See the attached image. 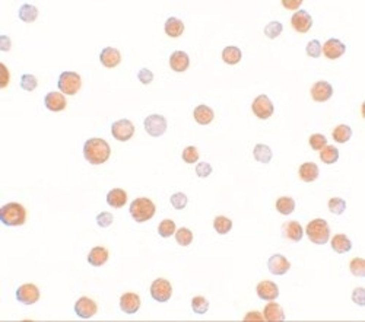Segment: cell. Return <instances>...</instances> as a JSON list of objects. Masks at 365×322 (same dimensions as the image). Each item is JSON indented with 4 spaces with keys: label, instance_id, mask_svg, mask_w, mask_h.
Segmentation results:
<instances>
[{
    "label": "cell",
    "instance_id": "obj_30",
    "mask_svg": "<svg viewBox=\"0 0 365 322\" xmlns=\"http://www.w3.org/2000/svg\"><path fill=\"white\" fill-rule=\"evenodd\" d=\"M241 59H243V53L235 45L225 47L224 51H222V60L227 64H237V63L241 62Z\"/></svg>",
    "mask_w": 365,
    "mask_h": 322
},
{
    "label": "cell",
    "instance_id": "obj_17",
    "mask_svg": "<svg viewBox=\"0 0 365 322\" xmlns=\"http://www.w3.org/2000/svg\"><path fill=\"white\" fill-rule=\"evenodd\" d=\"M44 105L48 111H53V112H60L67 107V102L64 98V93L62 92H50L47 93L46 98H44Z\"/></svg>",
    "mask_w": 365,
    "mask_h": 322
},
{
    "label": "cell",
    "instance_id": "obj_23",
    "mask_svg": "<svg viewBox=\"0 0 365 322\" xmlns=\"http://www.w3.org/2000/svg\"><path fill=\"white\" fill-rule=\"evenodd\" d=\"M319 166H317L316 163H313V162L302 163L301 166H300V169H298V175H300V178H301L304 182H313V181H316V179L319 178Z\"/></svg>",
    "mask_w": 365,
    "mask_h": 322
},
{
    "label": "cell",
    "instance_id": "obj_18",
    "mask_svg": "<svg viewBox=\"0 0 365 322\" xmlns=\"http://www.w3.org/2000/svg\"><path fill=\"white\" fill-rule=\"evenodd\" d=\"M100 62L104 67L107 69H113V67H117L121 62V54L117 48H113V47H105L100 54Z\"/></svg>",
    "mask_w": 365,
    "mask_h": 322
},
{
    "label": "cell",
    "instance_id": "obj_31",
    "mask_svg": "<svg viewBox=\"0 0 365 322\" xmlns=\"http://www.w3.org/2000/svg\"><path fill=\"white\" fill-rule=\"evenodd\" d=\"M332 137L336 143H346L352 137V128L346 124H339L335 127Z\"/></svg>",
    "mask_w": 365,
    "mask_h": 322
},
{
    "label": "cell",
    "instance_id": "obj_8",
    "mask_svg": "<svg viewBox=\"0 0 365 322\" xmlns=\"http://www.w3.org/2000/svg\"><path fill=\"white\" fill-rule=\"evenodd\" d=\"M251 109H253V114H254L257 118H260V120H267V118H270L272 114H273L275 107H273V102L269 99V97H266V95H259V97L253 101V104H251Z\"/></svg>",
    "mask_w": 365,
    "mask_h": 322
},
{
    "label": "cell",
    "instance_id": "obj_37",
    "mask_svg": "<svg viewBox=\"0 0 365 322\" xmlns=\"http://www.w3.org/2000/svg\"><path fill=\"white\" fill-rule=\"evenodd\" d=\"M192 309L193 312L197 313V315H205V313L208 312V309H209L208 299L203 297V296H194L192 299Z\"/></svg>",
    "mask_w": 365,
    "mask_h": 322
},
{
    "label": "cell",
    "instance_id": "obj_46",
    "mask_svg": "<svg viewBox=\"0 0 365 322\" xmlns=\"http://www.w3.org/2000/svg\"><path fill=\"white\" fill-rule=\"evenodd\" d=\"M305 51L313 59L320 57V54H321V44H320L319 40H311L310 43L307 44V47H305Z\"/></svg>",
    "mask_w": 365,
    "mask_h": 322
},
{
    "label": "cell",
    "instance_id": "obj_39",
    "mask_svg": "<svg viewBox=\"0 0 365 322\" xmlns=\"http://www.w3.org/2000/svg\"><path fill=\"white\" fill-rule=\"evenodd\" d=\"M282 24L278 22V21H272V22H269L265 27V35L267 36V38H270V40H275V38H278V36L282 34Z\"/></svg>",
    "mask_w": 365,
    "mask_h": 322
},
{
    "label": "cell",
    "instance_id": "obj_29",
    "mask_svg": "<svg viewBox=\"0 0 365 322\" xmlns=\"http://www.w3.org/2000/svg\"><path fill=\"white\" fill-rule=\"evenodd\" d=\"M253 156L257 162H262V163H269L273 158V152L272 149L267 146V144L259 143L254 146V150H253Z\"/></svg>",
    "mask_w": 365,
    "mask_h": 322
},
{
    "label": "cell",
    "instance_id": "obj_20",
    "mask_svg": "<svg viewBox=\"0 0 365 322\" xmlns=\"http://www.w3.org/2000/svg\"><path fill=\"white\" fill-rule=\"evenodd\" d=\"M190 66V57L189 54L184 51H174L170 55V67L173 69L174 72H186Z\"/></svg>",
    "mask_w": 365,
    "mask_h": 322
},
{
    "label": "cell",
    "instance_id": "obj_47",
    "mask_svg": "<svg viewBox=\"0 0 365 322\" xmlns=\"http://www.w3.org/2000/svg\"><path fill=\"white\" fill-rule=\"evenodd\" d=\"M114 222V216L108 213V212H102L97 216V223L100 228H108Z\"/></svg>",
    "mask_w": 365,
    "mask_h": 322
},
{
    "label": "cell",
    "instance_id": "obj_9",
    "mask_svg": "<svg viewBox=\"0 0 365 322\" xmlns=\"http://www.w3.org/2000/svg\"><path fill=\"white\" fill-rule=\"evenodd\" d=\"M143 125H145L146 133L152 137H159L167 131V120L164 116H159V114L146 117Z\"/></svg>",
    "mask_w": 365,
    "mask_h": 322
},
{
    "label": "cell",
    "instance_id": "obj_48",
    "mask_svg": "<svg viewBox=\"0 0 365 322\" xmlns=\"http://www.w3.org/2000/svg\"><path fill=\"white\" fill-rule=\"evenodd\" d=\"M196 174H197L199 178H208L212 174V166L208 162H199L197 166H196Z\"/></svg>",
    "mask_w": 365,
    "mask_h": 322
},
{
    "label": "cell",
    "instance_id": "obj_14",
    "mask_svg": "<svg viewBox=\"0 0 365 322\" xmlns=\"http://www.w3.org/2000/svg\"><path fill=\"white\" fill-rule=\"evenodd\" d=\"M267 269L275 276H283L291 269V262L282 254H275L267 261Z\"/></svg>",
    "mask_w": 365,
    "mask_h": 322
},
{
    "label": "cell",
    "instance_id": "obj_2",
    "mask_svg": "<svg viewBox=\"0 0 365 322\" xmlns=\"http://www.w3.org/2000/svg\"><path fill=\"white\" fill-rule=\"evenodd\" d=\"M0 220L5 226H22L27 222V210L21 203H8L0 209Z\"/></svg>",
    "mask_w": 365,
    "mask_h": 322
},
{
    "label": "cell",
    "instance_id": "obj_7",
    "mask_svg": "<svg viewBox=\"0 0 365 322\" xmlns=\"http://www.w3.org/2000/svg\"><path fill=\"white\" fill-rule=\"evenodd\" d=\"M111 135L119 142H127L135 135V125L130 120H119L111 124Z\"/></svg>",
    "mask_w": 365,
    "mask_h": 322
},
{
    "label": "cell",
    "instance_id": "obj_26",
    "mask_svg": "<svg viewBox=\"0 0 365 322\" xmlns=\"http://www.w3.org/2000/svg\"><path fill=\"white\" fill-rule=\"evenodd\" d=\"M107 203L114 209H121L127 203V193L121 188H114L107 194Z\"/></svg>",
    "mask_w": 365,
    "mask_h": 322
},
{
    "label": "cell",
    "instance_id": "obj_32",
    "mask_svg": "<svg viewBox=\"0 0 365 322\" xmlns=\"http://www.w3.org/2000/svg\"><path fill=\"white\" fill-rule=\"evenodd\" d=\"M18 16L22 22H27V24H31L34 22L36 18H38V9L35 6L29 5V3H25L22 5L18 10Z\"/></svg>",
    "mask_w": 365,
    "mask_h": 322
},
{
    "label": "cell",
    "instance_id": "obj_25",
    "mask_svg": "<svg viewBox=\"0 0 365 322\" xmlns=\"http://www.w3.org/2000/svg\"><path fill=\"white\" fill-rule=\"evenodd\" d=\"M193 117H194V120H196L197 124L208 125L213 121L215 114H213V109L208 107V105H199V107L194 108Z\"/></svg>",
    "mask_w": 365,
    "mask_h": 322
},
{
    "label": "cell",
    "instance_id": "obj_40",
    "mask_svg": "<svg viewBox=\"0 0 365 322\" xmlns=\"http://www.w3.org/2000/svg\"><path fill=\"white\" fill-rule=\"evenodd\" d=\"M328 210L333 215H342L346 210V201L339 197H333L328 200Z\"/></svg>",
    "mask_w": 365,
    "mask_h": 322
},
{
    "label": "cell",
    "instance_id": "obj_50",
    "mask_svg": "<svg viewBox=\"0 0 365 322\" xmlns=\"http://www.w3.org/2000/svg\"><path fill=\"white\" fill-rule=\"evenodd\" d=\"M352 300L359 306H364L365 305V290L362 287H356L352 293Z\"/></svg>",
    "mask_w": 365,
    "mask_h": 322
},
{
    "label": "cell",
    "instance_id": "obj_33",
    "mask_svg": "<svg viewBox=\"0 0 365 322\" xmlns=\"http://www.w3.org/2000/svg\"><path fill=\"white\" fill-rule=\"evenodd\" d=\"M320 159L324 162L326 165H333L339 159V150L335 146L326 144L321 150H320Z\"/></svg>",
    "mask_w": 365,
    "mask_h": 322
},
{
    "label": "cell",
    "instance_id": "obj_35",
    "mask_svg": "<svg viewBox=\"0 0 365 322\" xmlns=\"http://www.w3.org/2000/svg\"><path fill=\"white\" fill-rule=\"evenodd\" d=\"M213 228L219 235H227L232 229V222L225 216H216L213 220Z\"/></svg>",
    "mask_w": 365,
    "mask_h": 322
},
{
    "label": "cell",
    "instance_id": "obj_53",
    "mask_svg": "<svg viewBox=\"0 0 365 322\" xmlns=\"http://www.w3.org/2000/svg\"><path fill=\"white\" fill-rule=\"evenodd\" d=\"M301 0H292V2H289V0H283L282 2V5H283V8H286V9H289V10H295V9H298L300 6H301Z\"/></svg>",
    "mask_w": 365,
    "mask_h": 322
},
{
    "label": "cell",
    "instance_id": "obj_34",
    "mask_svg": "<svg viewBox=\"0 0 365 322\" xmlns=\"http://www.w3.org/2000/svg\"><path fill=\"white\" fill-rule=\"evenodd\" d=\"M276 210L283 216L291 215L295 210V200L291 197H281L276 200Z\"/></svg>",
    "mask_w": 365,
    "mask_h": 322
},
{
    "label": "cell",
    "instance_id": "obj_6",
    "mask_svg": "<svg viewBox=\"0 0 365 322\" xmlns=\"http://www.w3.org/2000/svg\"><path fill=\"white\" fill-rule=\"evenodd\" d=\"M151 296L155 302L164 304L173 296V286L167 278H156L151 285Z\"/></svg>",
    "mask_w": 365,
    "mask_h": 322
},
{
    "label": "cell",
    "instance_id": "obj_11",
    "mask_svg": "<svg viewBox=\"0 0 365 322\" xmlns=\"http://www.w3.org/2000/svg\"><path fill=\"white\" fill-rule=\"evenodd\" d=\"M98 311V306L97 304L92 300L91 297H86V296H82L76 300L75 304V313L82 318V319H89L92 318L95 313Z\"/></svg>",
    "mask_w": 365,
    "mask_h": 322
},
{
    "label": "cell",
    "instance_id": "obj_10",
    "mask_svg": "<svg viewBox=\"0 0 365 322\" xmlns=\"http://www.w3.org/2000/svg\"><path fill=\"white\" fill-rule=\"evenodd\" d=\"M15 296H16V300L21 304L34 305L40 300V289L32 283H27L16 289Z\"/></svg>",
    "mask_w": 365,
    "mask_h": 322
},
{
    "label": "cell",
    "instance_id": "obj_36",
    "mask_svg": "<svg viewBox=\"0 0 365 322\" xmlns=\"http://www.w3.org/2000/svg\"><path fill=\"white\" fill-rule=\"evenodd\" d=\"M175 241L180 247H189L193 242V232L187 228H180L175 231Z\"/></svg>",
    "mask_w": 365,
    "mask_h": 322
},
{
    "label": "cell",
    "instance_id": "obj_19",
    "mask_svg": "<svg viewBox=\"0 0 365 322\" xmlns=\"http://www.w3.org/2000/svg\"><path fill=\"white\" fill-rule=\"evenodd\" d=\"M140 308V297L136 293H124L120 297V309L127 315L136 313Z\"/></svg>",
    "mask_w": 365,
    "mask_h": 322
},
{
    "label": "cell",
    "instance_id": "obj_16",
    "mask_svg": "<svg viewBox=\"0 0 365 322\" xmlns=\"http://www.w3.org/2000/svg\"><path fill=\"white\" fill-rule=\"evenodd\" d=\"M256 292H257V296L263 300H275L278 296H279V287L276 283L273 281H269V280H265V281H260L257 286H256Z\"/></svg>",
    "mask_w": 365,
    "mask_h": 322
},
{
    "label": "cell",
    "instance_id": "obj_13",
    "mask_svg": "<svg viewBox=\"0 0 365 322\" xmlns=\"http://www.w3.org/2000/svg\"><path fill=\"white\" fill-rule=\"evenodd\" d=\"M291 27L300 32V34H305L308 32L313 27V18L307 10H297L291 18Z\"/></svg>",
    "mask_w": 365,
    "mask_h": 322
},
{
    "label": "cell",
    "instance_id": "obj_42",
    "mask_svg": "<svg viewBox=\"0 0 365 322\" xmlns=\"http://www.w3.org/2000/svg\"><path fill=\"white\" fill-rule=\"evenodd\" d=\"M349 271L356 277L365 276V261L362 258H354L349 262Z\"/></svg>",
    "mask_w": 365,
    "mask_h": 322
},
{
    "label": "cell",
    "instance_id": "obj_44",
    "mask_svg": "<svg viewBox=\"0 0 365 322\" xmlns=\"http://www.w3.org/2000/svg\"><path fill=\"white\" fill-rule=\"evenodd\" d=\"M308 143H310L313 150H321L327 144V139L323 135H320V133H314V135L310 136Z\"/></svg>",
    "mask_w": 365,
    "mask_h": 322
},
{
    "label": "cell",
    "instance_id": "obj_21",
    "mask_svg": "<svg viewBox=\"0 0 365 322\" xmlns=\"http://www.w3.org/2000/svg\"><path fill=\"white\" fill-rule=\"evenodd\" d=\"M263 316H265V321L269 322L285 321V312H283V309L281 308V305L275 304L272 300L265 306Z\"/></svg>",
    "mask_w": 365,
    "mask_h": 322
},
{
    "label": "cell",
    "instance_id": "obj_12",
    "mask_svg": "<svg viewBox=\"0 0 365 322\" xmlns=\"http://www.w3.org/2000/svg\"><path fill=\"white\" fill-rule=\"evenodd\" d=\"M346 51V45L338 38H330L321 45V53L327 57L328 60H338Z\"/></svg>",
    "mask_w": 365,
    "mask_h": 322
},
{
    "label": "cell",
    "instance_id": "obj_49",
    "mask_svg": "<svg viewBox=\"0 0 365 322\" xmlns=\"http://www.w3.org/2000/svg\"><path fill=\"white\" fill-rule=\"evenodd\" d=\"M137 79L140 81V83H143V85H149V83H152V81H154V73L151 72L149 69H140L139 73H137Z\"/></svg>",
    "mask_w": 365,
    "mask_h": 322
},
{
    "label": "cell",
    "instance_id": "obj_28",
    "mask_svg": "<svg viewBox=\"0 0 365 322\" xmlns=\"http://www.w3.org/2000/svg\"><path fill=\"white\" fill-rule=\"evenodd\" d=\"M184 32V24L178 18H171L167 19L165 22V34L171 38H178V36L182 35Z\"/></svg>",
    "mask_w": 365,
    "mask_h": 322
},
{
    "label": "cell",
    "instance_id": "obj_45",
    "mask_svg": "<svg viewBox=\"0 0 365 322\" xmlns=\"http://www.w3.org/2000/svg\"><path fill=\"white\" fill-rule=\"evenodd\" d=\"M170 201H171V206H173L174 209H177V210H182L184 207L187 206L189 198H187V196H186L184 193H175V194L171 196Z\"/></svg>",
    "mask_w": 365,
    "mask_h": 322
},
{
    "label": "cell",
    "instance_id": "obj_38",
    "mask_svg": "<svg viewBox=\"0 0 365 322\" xmlns=\"http://www.w3.org/2000/svg\"><path fill=\"white\" fill-rule=\"evenodd\" d=\"M158 233H159V236H162V238L173 236V235H175V223H174L171 219H165V220H162V222L159 223V226H158Z\"/></svg>",
    "mask_w": 365,
    "mask_h": 322
},
{
    "label": "cell",
    "instance_id": "obj_51",
    "mask_svg": "<svg viewBox=\"0 0 365 322\" xmlns=\"http://www.w3.org/2000/svg\"><path fill=\"white\" fill-rule=\"evenodd\" d=\"M0 69H2V83H0V88L2 89H5L6 86H8V83H9V70H8V67H6V64H0Z\"/></svg>",
    "mask_w": 365,
    "mask_h": 322
},
{
    "label": "cell",
    "instance_id": "obj_27",
    "mask_svg": "<svg viewBox=\"0 0 365 322\" xmlns=\"http://www.w3.org/2000/svg\"><path fill=\"white\" fill-rule=\"evenodd\" d=\"M330 245H332L333 251L338 252V254H346V252H349L351 248H352V242H351V239L348 238L346 235H342V233L335 235V236L332 238Z\"/></svg>",
    "mask_w": 365,
    "mask_h": 322
},
{
    "label": "cell",
    "instance_id": "obj_24",
    "mask_svg": "<svg viewBox=\"0 0 365 322\" xmlns=\"http://www.w3.org/2000/svg\"><path fill=\"white\" fill-rule=\"evenodd\" d=\"M108 251L105 250L104 247H95L88 254V262L94 267H101L108 261Z\"/></svg>",
    "mask_w": 365,
    "mask_h": 322
},
{
    "label": "cell",
    "instance_id": "obj_5",
    "mask_svg": "<svg viewBox=\"0 0 365 322\" xmlns=\"http://www.w3.org/2000/svg\"><path fill=\"white\" fill-rule=\"evenodd\" d=\"M57 86L64 95H76L82 86V78L75 72H63L59 76Z\"/></svg>",
    "mask_w": 365,
    "mask_h": 322
},
{
    "label": "cell",
    "instance_id": "obj_4",
    "mask_svg": "<svg viewBox=\"0 0 365 322\" xmlns=\"http://www.w3.org/2000/svg\"><path fill=\"white\" fill-rule=\"evenodd\" d=\"M305 233L313 243L324 245L330 238V228L324 219H314L305 228Z\"/></svg>",
    "mask_w": 365,
    "mask_h": 322
},
{
    "label": "cell",
    "instance_id": "obj_1",
    "mask_svg": "<svg viewBox=\"0 0 365 322\" xmlns=\"http://www.w3.org/2000/svg\"><path fill=\"white\" fill-rule=\"evenodd\" d=\"M83 156L91 165H102L110 159L111 147L104 139L92 137L83 144Z\"/></svg>",
    "mask_w": 365,
    "mask_h": 322
},
{
    "label": "cell",
    "instance_id": "obj_15",
    "mask_svg": "<svg viewBox=\"0 0 365 322\" xmlns=\"http://www.w3.org/2000/svg\"><path fill=\"white\" fill-rule=\"evenodd\" d=\"M311 98L314 99L316 102H326L328 99L332 98L333 95V88L332 85L324 81L316 82L313 86H311Z\"/></svg>",
    "mask_w": 365,
    "mask_h": 322
},
{
    "label": "cell",
    "instance_id": "obj_22",
    "mask_svg": "<svg viewBox=\"0 0 365 322\" xmlns=\"http://www.w3.org/2000/svg\"><path fill=\"white\" fill-rule=\"evenodd\" d=\"M283 235L292 242H300L304 236V229L297 220H291L283 224Z\"/></svg>",
    "mask_w": 365,
    "mask_h": 322
},
{
    "label": "cell",
    "instance_id": "obj_43",
    "mask_svg": "<svg viewBox=\"0 0 365 322\" xmlns=\"http://www.w3.org/2000/svg\"><path fill=\"white\" fill-rule=\"evenodd\" d=\"M181 158L186 163H190V165H192V163H196V162L199 161V150H197V147L187 146V147L182 150Z\"/></svg>",
    "mask_w": 365,
    "mask_h": 322
},
{
    "label": "cell",
    "instance_id": "obj_41",
    "mask_svg": "<svg viewBox=\"0 0 365 322\" xmlns=\"http://www.w3.org/2000/svg\"><path fill=\"white\" fill-rule=\"evenodd\" d=\"M19 85H21V88H22L24 90L31 92V90L36 89V86H38V81H36V78L34 76V74L27 73V74H22Z\"/></svg>",
    "mask_w": 365,
    "mask_h": 322
},
{
    "label": "cell",
    "instance_id": "obj_3",
    "mask_svg": "<svg viewBox=\"0 0 365 322\" xmlns=\"http://www.w3.org/2000/svg\"><path fill=\"white\" fill-rule=\"evenodd\" d=\"M156 213V207L152 200L146 197H139L130 204V215L137 223H145L151 220Z\"/></svg>",
    "mask_w": 365,
    "mask_h": 322
},
{
    "label": "cell",
    "instance_id": "obj_52",
    "mask_svg": "<svg viewBox=\"0 0 365 322\" xmlns=\"http://www.w3.org/2000/svg\"><path fill=\"white\" fill-rule=\"evenodd\" d=\"M244 321H265V316L257 311H253V312L247 313L244 316Z\"/></svg>",
    "mask_w": 365,
    "mask_h": 322
},
{
    "label": "cell",
    "instance_id": "obj_54",
    "mask_svg": "<svg viewBox=\"0 0 365 322\" xmlns=\"http://www.w3.org/2000/svg\"><path fill=\"white\" fill-rule=\"evenodd\" d=\"M10 45H12V41L8 35H2L0 36V50L2 51H9Z\"/></svg>",
    "mask_w": 365,
    "mask_h": 322
}]
</instances>
